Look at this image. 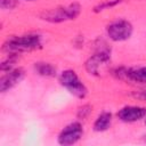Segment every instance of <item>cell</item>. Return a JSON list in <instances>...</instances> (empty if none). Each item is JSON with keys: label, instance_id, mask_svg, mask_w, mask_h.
Here are the masks:
<instances>
[{"label": "cell", "instance_id": "8fae6325", "mask_svg": "<svg viewBox=\"0 0 146 146\" xmlns=\"http://www.w3.org/2000/svg\"><path fill=\"white\" fill-rule=\"evenodd\" d=\"M35 71L43 76H54L56 74V68L49 63H35Z\"/></svg>", "mask_w": 146, "mask_h": 146}, {"label": "cell", "instance_id": "7a4b0ae2", "mask_svg": "<svg viewBox=\"0 0 146 146\" xmlns=\"http://www.w3.org/2000/svg\"><path fill=\"white\" fill-rule=\"evenodd\" d=\"M59 82L63 87H65L72 95L78 98H84L88 92L86 86L80 81L79 76L73 70L64 71L59 76Z\"/></svg>", "mask_w": 146, "mask_h": 146}, {"label": "cell", "instance_id": "5bb4252c", "mask_svg": "<svg viewBox=\"0 0 146 146\" xmlns=\"http://www.w3.org/2000/svg\"><path fill=\"white\" fill-rule=\"evenodd\" d=\"M90 106L89 105H84V106H82L80 110H79V112H78V116L80 117V119H84L89 113H90Z\"/></svg>", "mask_w": 146, "mask_h": 146}, {"label": "cell", "instance_id": "ba28073f", "mask_svg": "<svg viewBox=\"0 0 146 146\" xmlns=\"http://www.w3.org/2000/svg\"><path fill=\"white\" fill-rule=\"evenodd\" d=\"M24 76V70L23 68H15L10 70L9 73L3 75L0 80V90L1 92L7 91L8 89L13 88L15 84H17Z\"/></svg>", "mask_w": 146, "mask_h": 146}, {"label": "cell", "instance_id": "9a60e30c", "mask_svg": "<svg viewBox=\"0 0 146 146\" xmlns=\"http://www.w3.org/2000/svg\"><path fill=\"white\" fill-rule=\"evenodd\" d=\"M143 97H144V98H146V90H144V91H143Z\"/></svg>", "mask_w": 146, "mask_h": 146}, {"label": "cell", "instance_id": "7c38bea8", "mask_svg": "<svg viewBox=\"0 0 146 146\" xmlns=\"http://www.w3.org/2000/svg\"><path fill=\"white\" fill-rule=\"evenodd\" d=\"M122 0H110V1H106V2H103V3H100L99 6H97L96 8H95V11H100V10H104V9H106V8H111V7H114L115 5H117V3H120Z\"/></svg>", "mask_w": 146, "mask_h": 146}, {"label": "cell", "instance_id": "8992f818", "mask_svg": "<svg viewBox=\"0 0 146 146\" xmlns=\"http://www.w3.org/2000/svg\"><path fill=\"white\" fill-rule=\"evenodd\" d=\"M108 63H110L108 51H98L87 60L86 68L90 74L100 75V73L108 65Z\"/></svg>", "mask_w": 146, "mask_h": 146}, {"label": "cell", "instance_id": "277c9868", "mask_svg": "<svg viewBox=\"0 0 146 146\" xmlns=\"http://www.w3.org/2000/svg\"><path fill=\"white\" fill-rule=\"evenodd\" d=\"M107 34L113 41H124L131 36L132 25L125 19L115 21L107 26Z\"/></svg>", "mask_w": 146, "mask_h": 146}, {"label": "cell", "instance_id": "9c48e42d", "mask_svg": "<svg viewBox=\"0 0 146 146\" xmlns=\"http://www.w3.org/2000/svg\"><path fill=\"white\" fill-rule=\"evenodd\" d=\"M121 75H124L127 79L138 83H146V66L128 68V70H124L123 72H121L120 70V76Z\"/></svg>", "mask_w": 146, "mask_h": 146}, {"label": "cell", "instance_id": "52a82bcc", "mask_svg": "<svg viewBox=\"0 0 146 146\" xmlns=\"http://www.w3.org/2000/svg\"><path fill=\"white\" fill-rule=\"evenodd\" d=\"M146 115V107L125 106L117 112V117L123 122H136Z\"/></svg>", "mask_w": 146, "mask_h": 146}, {"label": "cell", "instance_id": "3957f363", "mask_svg": "<svg viewBox=\"0 0 146 146\" xmlns=\"http://www.w3.org/2000/svg\"><path fill=\"white\" fill-rule=\"evenodd\" d=\"M80 5L78 3H72L68 7L64 8H56L50 11H47L43 16V19L52 22V23H58V22H64L67 19H74L79 14H80Z\"/></svg>", "mask_w": 146, "mask_h": 146}, {"label": "cell", "instance_id": "6da1fadb", "mask_svg": "<svg viewBox=\"0 0 146 146\" xmlns=\"http://www.w3.org/2000/svg\"><path fill=\"white\" fill-rule=\"evenodd\" d=\"M41 47L40 36L36 34H29L23 36H14L7 40L3 44V49L10 54H17L23 51L34 50Z\"/></svg>", "mask_w": 146, "mask_h": 146}, {"label": "cell", "instance_id": "5b68a950", "mask_svg": "<svg viewBox=\"0 0 146 146\" xmlns=\"http://www.w3.org/2000/svg\"><path fill=\"white\" fill-rule=\"evenodd\" d=\"M82 132V125L79 122H73L62 130V132L58 136V143L64 146L75 144L81 138Z\"/></svg>", "mask_w": 146, "mask_h": 146}, {"label": "cell", "instance_id": "30bf717a", "mask_svg": "<svg viewBox=\"0 0 146 146\" xmlns=\"http://www.w3.org/2000/svg\"><path fill=\"white\" fill-rule=\"evenodd\" d=\"M111 122H112V114L108 113V112H104L95 121L94 130L95 131H99V132L100 131H105V130H107L110 128Z\"/></svg>", "mask_w": 146, "mask_h": 146}, {"label": "cell", "instance_id": "4fadbf2b", "mask_svg": "<svg viewBox=\"0 0 146 146\" xmlns=\"http://www.w3.org/2000/svg\"><path fill=\"white\" fill-rule=\"evenodd\" d=\"M0 6L2 9H11L16 6V0H0Z\"/></svg>", "mask_w": 146, "mask_h": 146}]
</instances>
